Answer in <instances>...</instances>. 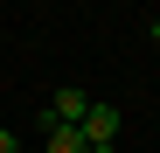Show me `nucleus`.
<instances>
[{"label":"nucleus","instance_id":"nucleus-1","mask_svg":"<svg viewBox=\"0 0 160 153\" xmlns=\"http://www.w3.org/2000/svg\"><path fill=\"white\" fill-rule=\"evenodd\" d=\"M77 132H84V146H91V153H118V105H91Z\"/></svg>","mask_w":160,"mask_h":153},{"label":"nucleus","instance_id":"nucleus-2","mask_svg":"<svg viewBox=\"0 0 160 153\" xmlns=\"http://www.w3.org/2000/svg\"><path fill=\"white\" fill-rule=\"evenodd\" d=\"M91 105H98V97H91L84 84H63V91H56V97H49V105H42V111H49V118H56V125H84V111H91Z\"/></svg>","mask_w":160,"mask_h":153},{"label":"nucleus","instance_id":"nucleus-3","mask_svg":"<svg viewBox=\"0 0 160 153\" xmlns=\"http://www.w3.org/2000/svg\"><path fill=\"white\" fill-rule=\"evenodd\" d=\"M35 132H42V153H91V146H84V132H77V125H56L49 111L35 118Z\"/></svg>","mask_w":160,"mask_h":153},{"label":"nucleus","instance_id":"nucleus-4","mask_svg":"<svg viewBox=\"0 0 160 153\" xmlns=\"http://www.w3.org/2000/svg\"><path fill=\"white\" fill-rule=\"evenodd\" d=\"M0 153H21V132H7V125H0Z\"/></svg>","mask_w":160,"mask_h":153},{"label":"nucleus","instance_id":"nucleus-5","mask_svg":"<svg viewBox=\"0 0 160 153\" xmlns=\"http://www.w3.org/2000/svg\"><path fill=\"white\" fill-rule=\"evenodd\" d=\"M146 35H153V42H160V14H146Z\"/></svg>","mask_w":160,"mask_h":153}]
</instances>
